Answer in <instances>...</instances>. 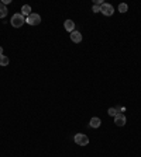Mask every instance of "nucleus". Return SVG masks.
I'll use <instances>...</instances> for the list:
<instances>
[{
    "instance_id": "obj_16",
    "label": "nucleus",
    "mask_w": 141,
    "mask_h": 157,
    "mask_svg": "<svg viewBox=\"0 0 141 157\" xmlns=\"http://www.w3.org/2000/svg\"><path fill=\"white\" fill-rule=\"evenodd\" d=\"M1 3H3V4H4V6H7V4H9V3H10V0H3V1H1Z\"/></svg>"
},
{
    "instance_id": "obj_1",
    "label": "nucleus",
    "mask_w": 141,
    "mask_h": 157,
    "mask_svg": "<svg viewBox=\"0 0 141 157\" xmlns=\"http://www.w3.org/2000/svg\"><path fill=\"white\" fill-rule=\"evenodd\" d=\"M24 22H25V17L23 16L21 13H16L10 20V24L14 27V28H20V27H23Z\"/></svg>"
},
{
    "instance_id": "obj_7",
    "label": "nucleus",
    "mask_w": 141,
    "mask_h": 157,
    "mask_svg": "<svg viewBox=\"0 0 141 157\" xmlns=\"http://www.w3.org/2000/svg\"><path fill=\"white\" fill-rule=\"evenodd\" d=\"M100 125H102V121H100V118H98V116H93V118L89 121V126L93 128V129H98Z\"/></svg>"
},
{
    "instance_id": "obj_15",
    "label": "nucleus",
    "mask_w": 141,
    "mask_h": 157,
    "mask_svg": "<svg viewBox=\"0 0 141 157\" xmlns=\"http://www.w3.org/2000/svg\"><path fill=\"white\" fill-rule=\"evenodd\" d=\"M93 4H99V6H102V4H103V1H102V0H95V3H93Z\"/></svg>"
},
{
    "instance_id": "obj_13",
    "label": "nucleus",
    "mask_w": 141,
    "mask_h": 157,
    "mask_svg": "<svg viewBox=\"0 0 141 157\" xmlns=\"http://www.w3.org/2000/svg\"><path fill=\"white\" fill-rule=\"evenodd\" d=\"M107 114L110 116H113V118H114V116L117 115V109H116V108H109V109H107Z\"/></svg>"
},
{
    "instance_id": "obj_17",
    "label": "nucleus",
    "mask_w": 141,
    "mask_h": 157,
    "mask_svg": "<svg viewBox=\"0 0 141 157\" xmlns=\"http://www.w3.org/2000/svg\"><path fill=\"white\" fill-rule=\"evenodd\" d=\"M0 55H3V48L0 46Z\"/></svg>"
},
{
    "instance_id": "obj_14",
    "label": "nucleus",
    "mask_w": 141,
    "mask_h": 157,
    "mask_svg": "<svg viewBox=\"0 0 141 157\" xmlns=\"http://www.w3.org/2000/svg\"><path fill=\"white\" fill-rule=\"evenodd\" d=\"M92 11H93V13H100V6H99V4H93Z\"/></svg>"
},
{
    "instance_id": "obj_5",
    "label": "nucleus",
    "mask_w": 141,
    "mask_h": 157,
    "mask_svg": "<svg viewBox=\"0 0 141 157\" xmlns=\"http://www.w3.org/2000/svg\"><path fill=\"white\" fill-rule=\"evenodd\" d=\"M126 122H127L126 115H124L123 112H117V115L114 116V124H116L117 126H124L126 125Z\"/></svg>"
},
{
    "instance_id": "obj_4",
    "label": "nucleus",
    "mask_w": 141,
    "mask_h": 157,
    "mask_svg": "<svg viewBox=\"0 0 141 157\" xmlns=\"http://www.w3.org/2000/svg\"><path fill=\"white\" fill-rule=\"evenodd\" d=\"M25 22H27L28 25H38V24L41 22V16L37 14V13H31V14L25 18Z\"/></svg>"
},
{
    "instance_id": "obj_9",
    "label": "nucleus",
    "mask_w": 141,
    "mask_h": 157,
    "mask_svg": "<svg viewBox=\"0 0 141 157\" xmlns=\"http://www.w3.org/2000/svg\"><path fill=\"white\" fill-rule=\"evenodd\" d=\"M9 14V10H7V6H4L1 1H0V18H4L6 16Z\"/></svg>"
},
{
    "instance_id": "obj_11",
    "label": "nucleus",
    "mask_w": 141,
    "mask_h": 157,
    "mask_svg": "<svg viewBox=\"0 0 141 157\" xmlns=\"http://www.w3.org/2000/svg\"><path fill=\"white\" fill-rule=\"evenodd\" d=\"M10 63V59L4 55H0V66H7Z\"/></svg>"
},
{
    "instance_id": "obj_3",
    "label": "nucleus",
    "mask_w": 141,
    "mask_h": 157,
    "mask_svg": "<svg viewBox=\"0 0 141 157\" xmlns=\"http://www.w3.org/2000/svg\"><path fill=\"white\" fill-rule=\"evenodd\" d=\"M100 13H102L103 16H106V17H110V16L114 14V7H113L111 4H109V3H103V4L100 6Z\"/></svg>"
},
{
    "instance_id": "obj_6",
    "label": "nucleus",
    "mask_w": 141,
    "mask_h": 157,
    "mask_svg": "<svg viewBox=\"0 0 141 157\" xmlns=\"http://www.w3.org/2000/svg\"><path fill=\"white\" fill-rule=\"evenodd\" d=\"M71 41L74 42V43H79V42H82V34L79 31H74L71 32Z\"/></svg>"
},
{
    "instance_id": "obj_12",
    "label": "nucleus",
    "mask_w": 141,
    "mask_h": 157,
    "mask_svg": "<svg viewBox=\"0 0 141 157\" xmlns=\"http://www.w3.org/2000/svg\"><path fill=\"white\" fill-rule=\"evenodd\" d=\"M127 10H129L127 3H120V4H119V11H120V13H127Z\"/></svg>"
},
{
    "instance_id": "obj_10",
    "label": "nucleus",
    "mask_w": 141,
    "mask_h": 157,
    "mask_svg": "<svg viewBox=\"0 0 141 157\" xmlns=\"http://www.w3.org/2000/svg\"><path fill=\"white\" fill-rule=\"evenodd\" d=\"M21 14L24 16V17H25V18H27V17H28V16L31 14V7H30L28 4L23 6V7H21Z\"/></svg>"
},
{
    "instance_id": "obj_8",
    "label": "nucleus",
    "mask_w": 141,
    "mask_h": 157,
    "mask_svg": "<svg viewBox=\"0 0 141 157\" xmlns=\"http://www.w3.org/2000/svg\"><path fill=\"white\" fill-rule=\"evenodd\" d=\"M64 27H65V30L68 32H74L75 31V22L72 20H66L65 22H64Z\"/></svg>"
},
{
    "instance_id": "obj_2",
    "label": "nucleus",
    "mask_w": 141,
    "mask_h": 157,
    "mask_svg": "<svg viewBox=\"0 0 141 157\" xmlns=\"http://www.w3.org/2000/svg\"><path fill=\"white\" fill-rule=\"evenodd\" d=\"M74 140H75V143L78 146H87L89 145V137L85 133H76Z\"/></svg>"
}]
</instances>
